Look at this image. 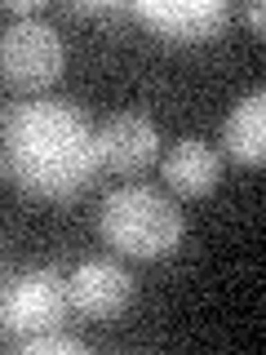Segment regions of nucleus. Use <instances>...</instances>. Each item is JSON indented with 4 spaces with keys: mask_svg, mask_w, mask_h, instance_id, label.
I'll use <instances>...</instances> for the list:
<instances>
[{
    "mask_svg": "<svg viewBox=\"0 0 266 355\" xmlns=\"http://www.w3.org/2000/svg\"><path fill=\"white\" fill-rule=\"evenodd\" d=\"M98 138L76 103L31 98L0 120V178L31 200H71L98 178Z\"/></svg>",
    "mask_w": 266,
    "mask_h": 355,
    "instance_id": "f257e3e1",
    "label": "nucleus"
},
{
    "mask_svg": "<svg viewBox=\"0 0 266 355\" xmlns=\"http://www.w3.org/2000/svg\"><path fill=\"white\" fill-rule=\"evenodd\" d=\"M186 222L177 214V205L155 187H120L103 200L98 209V236L107 240V249L125 253V258L160 262L182 244Z\"/></svg>",
    "mask_w": 266,
    "mask_h": 355,
    "instance_id": "f03ea898",
    "label": "nucleus"
},
{
    "mask_svg": "<svg viewBox=\"0 0 266 355\" xmlns=\"http://www.w3.org/2000/svg\"><path fill=\"white\" fill-rule=\"evenodd\" d=\"M62 76V36L40 18L0 27V80L18 94H40Z\"/></svg>",
    "mask_w": 266,
    "mask_h": 355,
    "instance_id": "7ed1b4c3",
    "label": "nucleus"
},
{
    "mask_svg": "<svg viewBox=\"0 0 266 355\" xmlns=\"http://www.w3.org/2000/svg\"><path fill=\"white\" fill-rule=\"evenodd\" d=\"M66 280L49 266L18 271L14 280L0 288V338L22 342L31 333H49L66 315Z\"/></svg>",
    "mask_w": 266,
    "mask_h": 355,
    "instance_id": "20e7f679",
    "label": "nucleus"
},
{
    "mask_svg": "<svg viewBox=\"0 0 266 355\" xmlns=\"http://www.w3.org/2000/svg\"><path fill=\"white\" fill-rule=\"evenodd\" d=\"M129 14L169 44H204L227 31V0H138Z\"/></svg>",
    "mask_w": 266,
    "mask_h": 355,
    "instance_id": "39448f33",
    "label": "nucleus"
},
{
    "mask_svg": "<svg viewBox=\"0 0 266 355\" xmlns=\"http://www.w3.org/2000/svg\"><path fill=\"white\" fill-rule=\"evenodd\" d=\"M129 297H133L129 271L107 258L80 262L71 271V280H66V306L85 320H116L129 306Z\"/></svg>",
    "mask_w": 266,
    "mask_h": 355,
    "instance_id": "423d86ee",
    "label": "nucleus"
},
{
    "mask_svg": "<svg viewBox=\"0 0 266 355\" xmlns=\"http://www.w3.org/2000/svg\"><path fill=\"white\" fill-rule=\"evenodd\" d=\"M94 138H98V164H107V169L120 173V178L147 173L155 164V155H160V133H155V125L147 116H138V111L111 116Z\"/></svg>",
    "mask_w": 266,
    "mask_h": 355,
    "instance_id": "0eeeda50",
    "label": "nucleus"
},
{
    "mask_svg": "<svg viewBox=\"0 0 266 355\" xmlns=\"http://www.w3.org/2000/svg\"><path fill=\"white\" fill-rule=\"evenodd\" d=\"M222 178V155L204 138H182L164 155V182L182 200H204Z\"/></svg>",
    "mask_w": 266,
    "mask_h": 355,
    "instance_id": "6e6552de",
    "label": "nucleus"
},
{
    "mask_svg": "<svg viewBox=\"0 0 266 355\" xmlns=\"http://www.w3.org/2000/svg\"><path fill=\"white\" fill-rule=\"evenodd\" d=\"M222 142H227V155L244 169H258L266 160V94L253 89L249 98H240L227 116V129H222Z\"/></svg>",
    "mask_w": 266,
    "mask_h": 355,
    "instance_id": "1a4fd4ad",
    "label": "nucleus"
},
{
    "mask_svg": "<svg viewBox=\"0 0 266 355\" xmlns=\"http://www.w3.org/2000/svg\"><path fill=\"white\" fill-rule=\"evenodd\" d=\"M14 347L22 351V355H85L89 347L80 338H71V333H31V338H22V342H14Z\"/></svg>",
    "mask_w": 266,
    "mask_h": 355,
    "instance_id": "9d476101",
    "label": "nucleus"
},
{
    "mask_svg": "<svg viewBox=\"0 0 266 355\" xmlns=\"http://www.w3.org/2000/svg\"><path fill=\"white\" fill-rule=\"evenodd\" d=\"M76 18H120L129 14V5H71Z\"/></svg>",
    "mask_w": 266,
    "mask_h": 355,
    "instance_id": "9b49d317",
    "label": "nucleus"
},
{
    "mask_svg": "<svg viewBox=\"0 0 266 355\" xmlns=\"http://www.w3.org/2000/svg\"><path fill=\"white\" fill-rule=\"evenodd\" d=\"M14 22H22V18H40V9H44V0H9V5H0Z\"/></svg>",
    "mask_w": 266,
    "mask_h": 355,
    "instance_id": "f8f14e48",
    "label": "nucleus"
},
{
    "mask_svg": "<svg viewBox=\"0 0 266 355\" xmlns=\"http://www.w3.org/2000/svg\"><path fill=\"white\" fill-rule=\"evenodd\" d=\"M244 22H249V31H253V36H262V31H266V9L258 5V0H253V5L244 9Z\"/></svg>",
    "mask_w": 266,
    "mask_h": 355,
    "instance_id": "ddd939ff",
    "label": "nucleus"
}]
</instances>
